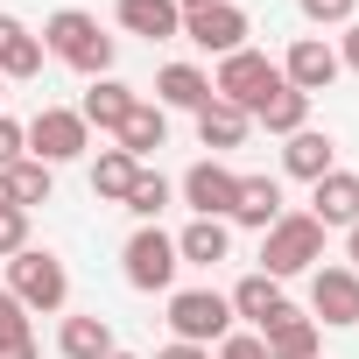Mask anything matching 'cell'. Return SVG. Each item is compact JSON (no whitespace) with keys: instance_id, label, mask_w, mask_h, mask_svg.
Wrapping results in <instances>:
<instances>
[{"instance_id":"6da1fadb","label":"cell","mask_w":359,"mask_h":359,"mask_svg":"<svg viewBox=\"0 0 359 359\" xmlns=\"http://www.w3.org/2000/svg\"><path fill=\"white\" fill-rule=\"evenodd\" d=\"M43 50L57 57V64H71V71H85V78H106L113 71V36L99 29V15H85V8H57L50 22H43Z\"/></svg>"},{"instance_id":"7a4b0ae2","label":"cell","mask_w":359,"mask_h":359,"mask_svg":"<svg viewBox=\"0 0 359 359\" xmlns=\"http://www.w3.org/2000/svg\"><path fill=\"white\" fill-rule=\"evenodd\" d=\"M324 261V226L310 212H282L268 233H261V275L289 282V275H310Z\"/></svg>"},{"instance_id":"3957f363","label":"cell","mask_w":359,"mask_h":359,"mask_svg":"<svg viewBox=\"0 0 359 359\" xmlns=\"http://www.w3.org/2000/svg\"><path fill=\"white\" fill-rule=\"evenodd\" d=\"M275 92H282V64L261 57V50H233V57H219V71H212V99L240 106L247 120H254Z\"/></svg>"},{"instance_id":"277c9868","label":"cell","mask_w":359,"mask_h":359,"mask_svg":"<svg viewBox=\"0 0 359 359\" xmlns=\"http://www.w3.org/2000/svg\"><path fill=\"white\" fill-rule=\"evenodd\" d=\"M176 233H162V226H134L127 233V247H120V275H127V289H141V296H169L176 289Z\"/></svg>"},{"instance_id":"5b68a950","label":"cell","mask_w":359,"mask_h":359,"mask_svg":"<svg viewBox=\"0 0 359 359\" xmlns=\"http://www.w3.org/2000/svg\"><path fill=\"white\" fill-rule=\"evenodd\" d=\"M8 296L22 303V310H64L71 303V268L50 254V247H22L15 261H8Z\"/></svg>"},{"instance_id":"8992f818","label":"cell","mask_w":359,"mask_h":359,"mask_svg":"<svg viewBox=\"0 0 359 359\" xmlns=\"http://www.w3.org/2000/svg\"><path fill=\"white\" fill-rule=\"evenodd\" d=\"M169 331L184 338V345H205L212 352L233 331V303L219 289H169Z\"/></svg>"},{"instance_id":"52a82bcc","label":"cell","mask_w":359,"mask_h":359,"mask_svg":"<svg viewBox=\"0 0 359 359\" xmlns=\"http://www.w3.org/2000/svg\"><path fill=\"white\" fill-rule=\"evenodd\" d=\"M22 141H29V155H36V162H50V169H57V162H78V155L92 148V127L78 120V106H43V113L22 127Z\"/></svg>"},{"instance_id":"ba28073f","label":"cell","mask_w":359,"mask_h":359,"mask_svg":"<svg viewBox=\"0 0 359 359\" xmlns=\"http://www.w3.org/2000/svg\"><path fill=\"white\" fill-rule=\"evenodd\" d=\"M184 43H198L205 57H233V50H247V15L233 8V0L191 8V15H184Z\"/></svg>"},{"instance_id":"9c48e42d","label":"cell","mask_w":359,"mask_h":359,"mask_svg":"<svg viewBox=\"0 0 359 359\" xmlns=\"http://www.w3.org/2000/svg\"><path fill=\"white\" fill-rule=\"evenodd\" d=\"M310 324H359V275L352 268H310Z\"/></svg>"},{"instance_id":"30bf717a","label":"cell","mask_w":359,"mask_h":359,"mask_svg":"<svg viewBox=\"0 0 359 359\" xmlns=\"http://www.w3.org/2000/svg\"><path fill=\"white\" fill-rule=\"evenodd\" d=\"M176 191H184V205H191L198 219H226V212H233V198H240V176H233L219 155H205V162H191V169H184V184H176Z\"/></svg>"},{"instance_id":"8fae6325","label":"cell","mask_w":359,"mask_h":359,"mask_svg":"<svg viewBox=\"0 0 359 359\" xmlns=\"http://www.w3.org/2000/svg\"><path fill=\"white\" fill-rule=\"evenodd\" d=\"M345 64H338V50L324 43V36H296L289 43V57H282V85H296L303 99H317V92H331V78H338Z\"/></svg>"},{"instance_id":"7c38bea8","label":"cell","mask_w":359,"mask_h":359,"mask_svg":"<svg viewBox=\"0 0 359 359\" xmlns=\"http://www.w3.org/2000/svg\"><path fill=\"white\" fill-rule=\"evenodd\" d=\"M226 303H233V317H247L254 331H268V324H282V317L296 310V303H289V289H282L275 275H261V268H254V275H240Z\"/></svg>"},{"instance_id":"4fadbf2b","label":"cell","mask_w":359,"mask_h":359,"mask_svg":"<svg viewBox=\"0 0 359 359\" xmlns=\"http://www.w3.org/2000/svg\"><path fill=\"white\" fill-rule=\"evenodd\" d=\"M310 219L331 233H345V226H359V176L352 169H331V176H317V184H310Z\"/></svg>"},{"instance_id":"5bb4252c","label":"cell","mask_w":359,"mask_h":359,"mask_svg":"<svg viewBox=\"0 0 359 359\" xmlns=\"http://www.w3.org/2000/svg\"><path fill=\"white\" fill-rule=\"evenodd\" d=\"M282 219V184L275 176H240V198L226 212V226H247V233H268Z\"/></svg>"},{"instance_id":"9a60e30c","label":"cell","mask_w":359,"mask_h":359,"mask_svg":"<svg viewBox=\"0 0 359 359\" xmlns=\"http://www.w3.org/2000/svg\"><path fill=\"white\" fill-rule=\"evenodd\" d=\"M282 169L296 176V184H317V176H331V169H338V141H331V134H317V127H296V134H289V148H282Z\"/></svg>"},{"instance_id":"2e32d148","label":"cell","mask_w":359,"mask_h":359,"mask_svg":"<svg viewBox=\"0 0 359 359\" xmlns=\"http://www.w3.org/2000/svg\"><path fill=\"white\" fill-rule=\"evenodd\" d=\"M162 141H169V113H162L155 99H134V113H127V120L113 127V148H127L134 162H148V155H155Z\"/></svg>"},{"instance_id":"e0dca14e","label":"cell","mask_w":359,"mask_h":359,"mask_svg":"<svg viewBox=\"0 0 359 359\" xmlns=\"http://www.w3.org/2000/svg\"><path fill=\"white\" fill-rule=\"evenodd\" d=\"M233 254V226L226 219H191L184 233H176V261L184 268H219Z\"/></svg>"},{"instance_id":"ac0fdd59","label":"cell","mask_w":359,"mask_h":359,"mask_svg":"<svg viewBox=\"0 0 359 359\" xmlns=\"http://www.w3.org/2000/svg\"><path fill=\"white\" fill-rule=\"evenodd\" d=\"M120 29L148 36V43H176L184 36V8L176 0H120Z\"/></svg>"},{"instance_id":"d6986e66","label":"cell","mask_w":359,"mask_h":359,"mask_svg":"<svg viewBox=\"0 0 359 359\" xmlns=\"http://www.w3.org/2000/svg\"><path fill=\"white\" fill-rule=\"evenodd\" d=\"M205 99H212V78H205L198 64H162V71H155V106H162V113H169V106H176V113H198Z\"/></svg>"},{"instance_id":"ffe728a7","label":"cell","mask_w":359,"mask_h":359,"mask_svg":"<svg viewBox=\"0 0 359 359\" xmlns=\"http://www.w3.org/2000/svg\"><path fill=\"white\" fill-rule=\"evenodd\" d=\"M134 99H141L134 85H120V78H92V92L78 99V120H85V127H106V134H113V127H120V120L134 113Z\"/></svg>"},{"instance_id":"44dd1931","label":"cell","mask_w":359,"mask_h":359,"mask_svg":"<svg viewBox=\"0 0 359 359\" xmlns=\"http://www.w3.org/2000/svg\"><path fill=\"white\" fill-rule=\"evenodd\" d=\"M57 352H64V359H106V352H113V324H106L99 310H78V317L57 324Z\"/></svg>"},{"instance_id":"7402d4cb","label":"cell","mask_w":359,"mask_h":359,"mask_svg":"<svg viewBox=\"0 0 359 359\" xmlns=\"http://www.w3.org/2000/svg\"><path fill=\"white\" fill-rule=\"evenodd\" d=\"M247 127H254V120H247L240 106H226V99H205V106H198V141H205L212 155L240 148V141H247Z\"/></svg>"},{"instance_id":"603a6c76","label":"cell","mask_w":359,"mask_h":359,"mask_svg":"<svg viewBox=\"0 0 359 359\" xmlns=\"http://www.w3.org/2000/svg\"><path fill=\"white\" fill-rule=\"evenodd\" d=\"M148 162H134L127 148H99V162H92V198H106V205H120L127 191H134V176H141Z\"/></svg>"},{"instance_id":"cb8c5ba5","label":"cell","mask_w":359,"mask_h":359,"mask_svg":"<svg viewBox=\"0 0 359 359\" xmlns=\"http://www.w3.org/2000/svg\"><path fill=\"white\" fill-rule=\"evenodd\" d=\"M261 345H268V359H317V324L303 310H289L282 324L261 331Z\"/></svg>"},{"instance_id":"d4e9b609","label":"cell","mask_w":359,"mask_h":359,"mask_svg":"<svg viewBox=\"0 0 359 359\" xmlns=\"http://www.w3.org/2000/svg\"><path fill=\"white\" fill-rule=\"evenodd\" d=\"M8 184H15V205H22V212H36V205H50V191H57V169H50V162H36V155H22V162L8 169Z\"/></svg>"},{"instance_id":"484cf974","label":"cell","mask_w":359,"mask_h":359,"mask_svg":"<svg viewBox=\"0 0 359 359\" xmlns=\"http://www.w3.org/2000/svg\"><path fill=\"white\" fill-rule=\"evenodd\" d=\"M254 120H261L268 134H282V141H289L296 127H310V99H303L296 85H282V92H275V99H268V106H261Z\"/></svg>"},{"instance_id":"4316f807","label":"cell","mask_w":359,"mask_h":359,"mask_svg":"<svg viewBox=\"0 0 359 359\" xmlns=\"http://www.w3.org/2000/svg\"><path fill=\"white\" fill-rule=\"evenodd\" d=\"M169 198H176V191H169V176H155V169H141V176H134V191H127L120 205H127V212H134L141 226H155V219L169 212Z\"/></svg>"},{"instance_id":"83f0119b","label":"cell","mask_w":359,"mask_h":359,"mask_svg":"<svg viewBox=\"0 0 359 359\" xmlns=\"http://www.w3.org/2000/svg\"><path fill=\"white\" fill-rule=\"evenodd\" d=\"M36 345V331H29V310L0 289V359H15V352H29Z\"/></svg>"},{"instance_id":"f1b7e54d","label":"cell","mask_w":359,"mask_h":359,"mask_svg":"<svg viewBox=\"0 0 359 359\" xmlns=\"http://www.w3.org/2000/svg\"><path fill=\"white\" fill-rule=\"evenodd\" d=\"M303 8V22H317V29H338V22H359V0H296Z\"/></svg>"},{"instance_id":"f546056e","label":"cell","mask_w":359,"mask_h":359,"mask_svg":"<svg viewBox=\"0 0 359 359\" xmlns=\"http://www.w3.org/2000/svg\"><path fill=\"white\" fill-rule=\"evenodd\" d=\"M22 247H29V212L8 205V212H0V261H15Z\"/></svg>"},{"instance_id":"4dcf8cb0","label":"cell","mask_w":359,"mask_h":359,"mask_svg":"<svg viewBox=\"0 0 359 359\" xmlns=\"http://www.w3.org/2000/svg\"><path fill=\"white\" fill-rule=\"evenodd\" d=\"M219 359H268V345H261V331H226Z\"/></svg>"},{"instance_id":"1f68e13d","label":"cell","mask_w":359,"mask_h":359,"mask_svg":"<svg viewBox=\"0 0 359 359\" xmlns=\"http://www.w3.org/2000/svg\"><path fill=\"white\" fill-rule=\"evenodd\" d=\"M29 155V141H22V120H8V113H0V169H15Z\"/></svg>"},{"instance_id":"d6a6232c","label":"cell","mask_w":359,"mask_h":359,"mask_svg":"<svg viewBox=\"0 0 359 359\" xmlns=\"http://www.w3.org/2000/svg\"><path fill=\"white\" fill-rule=\"evenodd\" d=\"M22 36H29V29H22V22H15V15H0V64H8V57H15V50H22Z\"/></svg>"},{"instance_id":"836d02e7","label":"cell","mask_w":359,"mask_h":359,"mask_svg":"<svg viewBox=\"0 0 359 359\" xmlns=\"http://www.w3.org/2000/svg\"><path fill=\"white\" fill-rule=\"evenodd\" d=\"M338 64L359 71V22H345V43H338Z\"/></svg>"},{"instance_id":"e575fe53","label":"cell","mask_w":359,"mask_h":359,"mask_svg":"<svg viewBox=\"0 0 359 359\" xmlns=\"http://www.w3.org/2000/svg\"><path fill=\"white\" fill-rule=\"evenodd\" d=\"M155 359H212V352H205V345H184V338H169Z\"/></svg>"},{"instance_id":"d590c367","label":"cell","mask_w":359,"mask_h":359,"mask_svg":"<svg viewBox=\"0 0 359 359\" xmlns=\"http://www.w3.org/2000/svg\"><path fill=\"white\" fill-rule=\"evenodd\" d=\"M345 268L359 275V226H345Z\"/></svg>"},{"instance_id":"8d00e7d4","label":"cell","mask_w":359,"mask_h":359,"mask_svg":"<svg viewBox=\"0 0 359 359\" xmlns=\"http://www.w3.org/2000/svg\"><path fill=\"white\" fill-rule=\"evenodd\" d=\"M15 205V184H8V169H0V212H8Z\"/></svg>"},{"instance_id":"74e56055","label":"cell","mask_w":359,"mask_h":359,"mask_svg":"<svg viewBox=\"0 0 359 359\" xmlns=\"http://www.w3.org/2000/svg\"><path fill=\"white\" fill-rule=\"evenodd\" d=\"M176 8H184V15H191V8H212V0H176Z\"/></svg>"},{"instance_id":"f35d334b","label":"cell","mask_w":359,"mask_h":359,"mask_svg":"<svg viewBox=\"0 0 359 359\" xmlns=\"http://www.w3.org/2000/svg\"><path fill=\"white\" fill-rule=\"evenodd\" d=\"M106 359H141V352H120V345H113V352H106Z\"/></svg>"}]
</instances>
